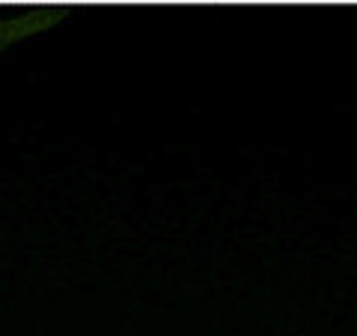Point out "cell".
<instances>
[{"mask_svg":"<svg viewBox=\"0 0 357 336\" xmlns=\"http://www.w3.org/2000/svg\"><path fill=\"white\" fill-rule=\"evenodd\" d=\"M66 18H69V9H60V6H36V9H24L18 15L0 18V51L21 39L39 36V33L57 27Z\"/></svg>","mask_w":357,"mask_h":336,"instance_id":"6da1fadb","label":"cell"}]
</instances>
